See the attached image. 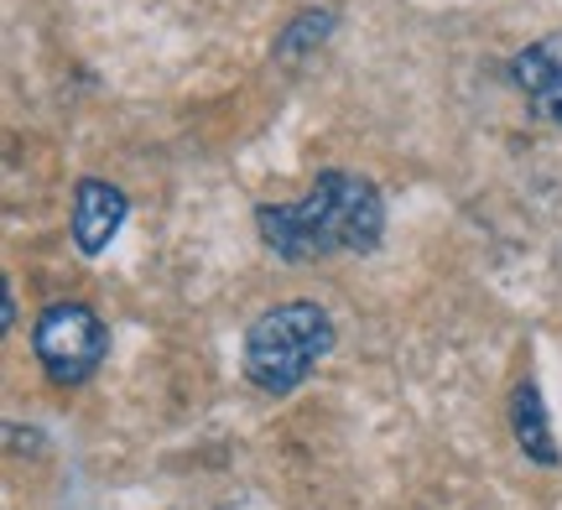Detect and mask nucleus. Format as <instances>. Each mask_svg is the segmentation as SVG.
<instances>
[{"label":"nucleus","mask_w":562,"mask_h":510,"mask_svg":"<svg viewBox=\"0 0 562 510\" xmlns=\"http://www.w3.org/2000/svg\"><path fill=\"white\" fill-rule=\"evenodd\" d=\"M266 250L281 261H323V256H370L385 235V204L381 188L370 178L328 167L318 183L297 204H261L256 208Z\"/></svg>","instance_id":"f257e3e1"},{"label":"nucleus","mask_w":562,"mask_h":510,"mask_svg":"<svg viewBox=\"0 0 562 510\" xmlns=\"http://www.w3.org/2000/svg\"><path fill=\"white\" fill-rule=\"evenodd\" d=\"M334 318L323 303H277L245 328V381L266 396H292V390L328 360L334 349Z\"/></svg>","instance_id":"f03ea898"},{"label":"nucleus","mask_w":562,"mask_h":510,"mask_svg":"<svg viewBox=\"0 0 562 510\" xmlns=\"http://www.w3.org/2000/svg\"><path fill=\"white\" fill-rule=\"evenodd\" d=\"M32 354L53 386H83L110 354V328L100 324L94 307L53 303L32 324Z\"/></svg>","instance_id":"7ed1b4c3"},{"label":"nucleus","mask_w":562,"mask_h":510,"mask_svg":"<svg viewBox=\"0 0 562 510\" xmlns=\"http://www.w3.org/2000/svg\"><path fill=\"white\" fill-rule=\"evenodd\" d=\"M125 214H131V199L115 183L79 178V188H74V246H79V256H104L115 246Z\"/></svg>","instance_id":"20e7f679"},{"label":"nucleus","mask_w":562,"mask_h":510,"mask_svg":"<svg viewBox=\"0 0 562 510\" xmlns=\"http://www.w3.org/2000/svg\"><path fill=\"white\" fill-rule=\"evenodd\" d=\"M510 428H516V449H521L531 464H542V469H558L562 464L558 438H552V417H547V401L531 381H521V386L510 390Z\"/></svg>","instance_id":"39448f33"},{"label":"nucleus","mask_w":562,"mask_h":510,"mask_svg":"<svg viewBox=\"0 0 562 510\" xmlns=\"http://www.w3.org/2000/svg\"><path fill=\"white\" fill-rule=\"evenodd\" d=\"M510 79L521 83L526 94H537V100H542L547 89L562 79V32H558V37L531 42L526 53H516V63H510Z\"/></svg>","instance_id":"423d86ee"},{"label":"nucleus","mask_w":562,"mask_h":510,"mask_svg":"<svg viewBox=\"0 0 562 510\" xmlns=\"http://www.w3.org/2000/svg\"><path fill=\"white\" fill-rule=\"evenodd\" d=\"M334 11L328 5H318V11H302V16H292L286 21V32L277 37V58L286 63V58H302V53H313L318 42H328V32H334Z\"/></svg>","instance_id":"0eeeda50"},{"label":"nucleus","mask_w":562,"mask_h":510,"mask_svg":"<svg viewBox=\"0 0 562 510\" xmlns=\"http://www.w3.org/2000/svg\"><path fill=\"white\" fill-rule=\"evenodd\" d=\"M537 110H542L547 121H558V125H562V79L552 83V89H547L542 100H537Z\"/></svg>","instance_id":"6e6552de"},{"label":"nucleus","mask_w":562,"mask_h":510,"mask_svg":"<svg viewBox=\"0 0 562 510\" xmlns=\"http://www.w3.org/2000/svg\"><path fill=\"white\" fill-rule=\"evenodd\" d=\"M0 328H16V292L5 282V313H0Z\"/></svg>","instance_id":"1a4fd4ad"}]
</instances>
